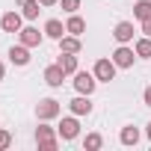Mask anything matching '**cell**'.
<instances>
[{
  "mask_svg": "<svg viewBox=\"0 0 151 151\" xmlns=\"http://www.w3.org/2000/svg\"><path fill=\"white\" fill-rule=\"evenodd\" d=\"M95 83H98V77L89 74V71H77V74H74V89H77L80 95H92Z\"/></svg>",
  "mask_w": 151,
  "mask_h": 151,
  "instance_id": "obj_1",
  "label": "cell"
},
{
  "mask_svg": "<svg viewBox=\"0 0 151 151\" xmlns=\"http://www.w3.org/2000/svg\"><path fill=\"white\" fill-rule=\"evenodd\" d=\"M116 68H119V65H116L113 59H98V62H95V77L104 80V83H110V80L116 77Z\"/></svg>",
  "mask_w": 151,
  "mask_h": 151,
  "instance_id": "obj_2",
  "label": "cell"
},
{
  "mask_svg": "<svg viewBox=\"0 0 151 151\" xmlns=\"http://www.w3.org/2000/svg\"><path fill=\"white\" fill-rule=\"evenodd\" d=\"M36 142L42 151H56V136H53V127H39L36 130Z\"/></svg>",
  "mask_w": 151,
  "mask_h": 151,
  "instance_id": "obj_3",
  "label": "cell"
},
{
  "mask_svg": "<svg viewBox=\"0 0 151 151\" xmlns=\"http://www.w3.org/2000/svg\"><path fill=\"white\" fill-rule=\"evenodd\" d=\"M36 113H39V119H42V122H47V119H56V116H59V104H56L53 98H45V101H39Z\"/></svg>",
  "mask_w": 151,
  "mask_h": 151,
  "instance_id": "obj_4",
  "label": "cell"
},
{
  "mask_svg": "<svg viewBox=\"0 0 151 151\" xmlns=\"http://www.w3.org/2000/svg\"><path fill=\"white\" fill-rule=\"evenodd\" d=\"M62 80H65V71H62V65H59V62H56V65H50V68L45 71V83H47V86H53V89H56V86H62Z\"/></svg>",
  "mask_w": 151,
  "mask_h": 151,
  "instance_id": "obj_5",
  "label": "cell"
},
{
  "mask_svg": "<svg viewBox=\"0 0 151 151\" xmlns=\"http://www.w3.org/2000/svg\"><path fill=\"white\" fill-rule=\"evenodd\" d=\"M0 27H3L6 33H21V15L18 12H6L3 18H0Z\"/></svg>",
  "mask_w": 151,
  "mask_h": 151,
  "instance_id": "obj_6",
  "label": "cell"
},
{
  "mask_svg": "<svg viewBox=\"0 0 151 151\" xmlns=\"http://www.w3.org/2000/svg\"><path fill=\"white\" fill-rule=\"evenodd\" d=\"M113 62H116L119 68H130V65H133V50H130V47H119V50L113 53Z\"/></svg>",
  "mask_w": 151,
  "mask_h": 151,
  "instance_id": "obj_7",
  "label": "cell"
},
{
  "mask_svg": "<svg viewBox=\"0 0 151 151\" xmlns=\"http://www.w3.org/2000/svg\"><path fill=\"white\" fill-rule=\"evenodd\" d=\"M77 130H80L77 119H62V124H59V136H62V139H74Z\"/></svg>",
  "mask_w": 151,
  "mask_h": 151,
  "instance_id": "obj_8",
  "label": "cell"
},
{
  "mask_svg": "<svg viewBox=\"0 0 151 151\" xmlns=\"http://www.w3.org/2000/svg\"><path fill=\"white\" fill-rule=\"evenodd\" d=\"M113 36H116L122 45H124V42H130V39H133V24H130V21H122V24H116V33H113Z\"/></svg>",
  "mask_w": 151,
  "mask_h": 151,
  "instance_id": "obj_9",
  "label": "cell"
},
{
  "mask_svg": "<svg viewBox=\"0 0 151 151\" xmlns=\"http://www.w3.org/2000/svg\"><path fill=\"white\" fill-rule=\"evenodd\" d=\"M42 42V33L36 30V27H27V30H21V45H27V47H36Z\"/></svg>",
  "mask_w": 151,
  "mask_h": 151,
  "instance_id": "obj_10",
  "label": "cell"
},
{
  "mask_svg": "<svg viewBox=\"0 0 151 151\" xmlns=\"http://www.w3.org/2000/svg\"><path fill=\"white\" fill-rule=\"evenodd\" d=\"M59 65H62V71L65 74H77V56H74V53H59Z\"/></svg>",
  "mask_w": 151,
  "mask_h": 151,
  "instance_id": "obj_11",
  "label": "cell"
},
{
  "mask_svg": "<svg viewBox=\"0 0 151 151\" xmlns=\"http://www.w3.org/2000/svg\"><path fill=\"white\" fill-rule=\"evenodd\" d=\"M9 59H12L15 65H27V62H30V50H27V45L12 47V50H9Z\"/></svg>",
  "mask_w": 151,
  "mask_h": 151,
  "instance_id": "obj_12",
  "label": "cell"
},
{
  "mask_svg": "<svg viewBox=\"0 0 151 151\" xmlns=\"http://www.w3.org/2000/svg\"><path fill=\"white\" fill-rule=\"evenodd\" d=\"M89 110H92V104H89V95H86V98L80 95V98H74V101H71V113H74V116H86Z\"/></svg>",
  "mask_w": 151,
  "mask_h": 151,
  "instance_id": "obj_13",
  "label": "cell"
},
{
  "mask_svg": "<svg viewBox=\"0 0 151 151\" xmlns=\"http://www.w3.org/2000/svg\"><path fill=\"white\" fill-rule=\"evenodd\" d=\"M65 30H68L71 36H80V33L86 30V24H83V18H80V15H74V12H71V18H68V24H65Z\"/></svg>",
  "mask_w": 151,
  "mask_h": 151,
  "instance_id": "obj_14",
  "label": "cell"
},
{
  "mask_svg": "<svg viewBox=\"0 0 151 151\" xmlns=\"http://www.w3.org/2000/svg\"><path fill=\"white\" fill-rule=\"evenodd\" d=\"M39 6H42V3H39V0H24V3H21V9H24V12H21V15L33 21V18H39V12H42Z\"/></svg>",
  "mask_w": 151,
  "mask_h": 151,
  "instance_id": "obj_15",
  "label": "cell"
},
{
  "mask_svg": "<svg viewBox=\"0 0 151 151\" xmlns=\"http://www.w3.org/2000/svg\"><path fill=\"white\" fill-rule=\"evenodd\" d=\"M59 47H62L65 53H77V50H80V39H77V36H68V39L62 36V39H59Z\"/></svg>",
  "mask_w": 151,
  "mask_h": 151,
  "instance_id": "obj_16",
  "label": "cell"
},
{
  "mask_svg": "<svg viewBox=\"0 0 151 151\" xmlns=\"http://www.w3.org/2000/svg\"><path fill=\"white\" fill-rule=\"evenodd\" d=\"M45 33H47L50 39H62V33H68V30H65V27L53 18V21H47V24H45Z\"/></svg>",
  "mask_w": 151,
  "mask_h": 151,
  "instance_id": "obj_17",
  "label": "cell"
},
{
  "mask_svg": "<svg viewBox=\"0 0 151 151\" xmlns=\"http://www.w3.org/2000/svg\"><path fill=\"white\" fill-rule=\"evenodd\" d=\"M133 15H136L139 21H145V18H151V0H139V3L133 6Z\"/></svg>",
  "mask_w": 151,
  "mask_h": 151,
  "instance_id": "obj_18",
  "label": "cell"
},
{
  "mask_svg": "<svg viewBox=\"0 0 151 151\" xmlns=\"http://www.w3.org/2000/svg\"><path fill=\"white\" fill-rule=\"evenodd\" d=\"M119 139H122V145H136V142H139V130H136V127H124Z\"/></svg>",
  "mask_w": 151,
  "mask_h": 151,
  "instance_id": "obj_19",
  "label": "cell"
},
{
  "mask_svg": "<svg viewBox=\"0 0 151 151\" xmlns=\"http://www.w3.org/2000/svg\"><path fill=\"white\" fill-rule=\"evenodd\" d=\"M136 56H145V59L151 56V36H148V39H139V42H136Z\"/></svg>",
  "mask_w": 151,
  "mask_h": 151,
  "instance_id": "obj_20",
  "label": "cell"
},
{
  "mask_svg": "<svg viewBox=\"0 0 151 151\" xmlns=\"http://www.w3.org/2000/svg\"><path fill=\"white\" fill-rule=\"evenodd\" d=\"M101 145H104V139H101L98 133H89V136H86V148H92V151H95V148H101Z\"/></svg>",
  "mask_w": 151,
  "mask_h": 151,
  "instance_id": "obj_21",
  "label": "cell"
},
{
  "mask_svg": "<svg viewBox=\"0 0 151 151\" xmlns=\"http://www.w3.org/2000/svg\"><path fill=\"white\" fill-rule=\"evenodd\" d=\"M77 6H80V0H62V9L65 12H77Z\"/></svg>",
  "mask_w": 151,
  "mask_h": 151,
  "instance_id": "obj_22",
  "label": "cell"
},
{
  "mask_svg": "<svg viewBox=\"0 0 151 151\" xmlns=\"http://www.w3.org/2000/svg\"><path fill=\"white\" fill-rule=\"evenodd\" d=\"M12 145V136L6 133V130H0V151H3V148H9Z\"/></svg>",
  "mask_w": 151,
  "mask_h": 151,
  "instance_id": "obj_23",
  "label": "cell"
},
{
  "mask_svg": "<svg viewBox=\"0 0 151 151\" xmlns=\"http://www.w3.org/2000/svg\"><path fill=\"white\" fill-rule=\"evenodd\" d=\"M142 33H145V36H151V18H145V21H142Z\"/></svg>",
  "mask_w": 151,
  "mask_h": 151,
  "instance_id": "obj_24",
  "label": "cell"
},
{
  "mask_svg": "<svg viewBox=\"0 0 151 151\" xmlns=\"http://www.w3.org/2000/svg\"><path fill=\"white\" fill-rule=\"evenodd\" d=\"M142 98H145V104H148V107H151V86H148V89H145V95H142Z\"/></svg>",
  "mask_w": 151,
  "mask_h": 151,
  "instance_id": "obj_25",
  "label": "cell"
},
{
  "mask_svg": "<svg viewBox=\"0 0 151 151\" xmlns=\"http://www.w3.org/2000/svg\"><path fill=\"white\" fill-rule=\"evenodd\" d=\"M39 3H42V6H53V3H56V0H39Z\"/></svg>",
  "mask_w": 151,
  "mask_h": 151,
  "instance_id": "obj_26",
  "label": "cell"
},
{
  "mask_svg": "<svg viewBox=\"0 0 151 151\" xmlns=\"http://www.w3.org/2000/svg\"><path fill=\"white\" fill-rule=\"evenodd\" d=\"M0 80H3V62H0Z\"/></svg>",
  "mask_w": 151,
  "mask_h": 151,
  "instance_id": "obj_27",
  "label": "cell"
},
{
  "mask_svg": "<svg viewBox=\"0 0 151 151\" xmlns=\"http://www.w3.org/2000/svg\"><path fill=\"white\" fill-rule=\"evenodd\" d=\"M148 139H151V124H148Z\"/></svg>",
  "mask_w": 151,
  "mask_h": 151,
  "instance_id": "obj_28",
  "label": "cell"
}]
</instances>
